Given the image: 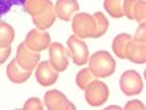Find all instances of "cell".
I'll return each mask as SVG.
<instances>
[{
	"label": "cell",
	"mask_w": 146,
	"mask_h": 110,
	"mask_svg": "<svg viewBox=\"0 0 146 110\" xmlns=\"http://www.w3.org/2000/svg\"><path fill=\"white\" fill-rule=\"evenodd\" d=\"M73 34L80 38H92L95 32V19L89 13H76L72 18Z\"/></svg>",
	"instance_id": "3"
},
{
	"label": "cell",
	"mask_w": 146,
	"mask_h": 110,
	"mask_svg": "<svg viewBox=\"0 0 146 110\" xmlns=\"http://www.w3.org/2000/svg\"><path fill=\"white\" fill-rule=\"evenodd\" d=\"M89 67L88 69L92 72L95 78H106L111 77L116 70V62H114L113 56L108 51H95L92 56H89L88 59Z\"/></svg>",
	"instance_id": "1"
},
{
	"label": "cell",
	"mask_w": 146,
	"mask_h": 110,
	"mask_svg": "<svg viewBox=\"0 0 146 110\" xmlns=\"http://www.w3.org/2000/svg\"><path fill=\"white\" fill-rule=\"evenodd\" d=\"M56 18H57V16H56V11H54V3H49V7L44 10V13H41L40 16L32 18V21H33V26H35L36 29L48 30L52 24H54Z\"/></svg>",
	"instance_id": "13"
},
{
	"label": "cell",
	"mask_w": 146,
	"mask_h": 110,
	"mask_svg": "<svg viewBox=\"0 0 146 110\" xmlns=\"http://www.w3.org/2000/svg\"><path fill=\"white\" fill-rule=\"evenodd\" d=\"M10 56H11V46H8V48H0V64L7 62Z\"/></svg>",
	"instance_id": "27"
},
{
	"label": "cell",
	"mask_w": 146,
	"mask_h": 110,
	"mask_svg": "<svg viewBox=\"0 0 146 110\" xmlns=\"http://www.w3.org/2000/svg\"><path fill=\"white\" fill-rule=\"evenodd\" d=\"M35 78L41 86H51L57 81L59 72L49 64V61H40L35 67Z\"/></svg>",
	"instance_id": "9"
},
{
	"label": "cell",
	"mask_w": 146,
	"mask_h": 110,
	"mask_svg": "<svg viewBox=\"0 0 146 110\" xmlns=\"http://www.w3.org/2000/svg\"><path fill=\"white\" fill-rule=\"evenodd\" d=\"M15 59H16V64H18L21 69L27 70V72H33L35 67L38 66V62H40V53H35V51H32V50H29V48L26 46V43L22 42L18 46V50H16V58Z\"/></svg>",
	"instance_id": "6"
},
{
	"label": "cell",
	"mask_w": 146,
	"mask_h": 110,
	"mask_svg": "<svg viewBox=\"0 0 146 110\" xmlns=\"http://www.w3.org/2000/svg\"><path fill=\"white\" fill-rule=\"evenodd\" d=\"M22 109L24 110H43L44 104H43V101H40L38 97H30V99L26 101V104H24Z\"/></svg>",
	"instance_id": "23"
},
{
	"label": "cell",
	"mask_w": 146,
	"mask_h": 110,
	"mask_svg": "<svg viewBox=\"0 0 146 110\" xmlns=\"http://www.w3.org/2000/svg\"><path fill=\"white\" fill-rule=\"evenodd\" d=\"M7 75H8V78H10V81L19 85V83H26L30 78L32 72H27V70L21 69V67L16 64V59H13L7 67Z\"/></svg>",
	"instance_id": "14"
},
{
	"label": "cell",
	"mask_w": 146,
	"mask_h": 110,
	"mask_svg": "<svg viewBox=\"0 0 146 110\" xmlns=\"http://www.w3.org/2000/svg\"><path fill=\"white\" fill-rule=\"evenodd\" d=\"M48 53H49V64L54 67L57 72H64L68 67V51L62 43L54 42L48 46Z\"/></svg>",
	"instance_id": "7"
},
{
	"label": "cell",
	"mask_w": 146,
	"mask_h": 110,
	"mask_svg": "<svg viewBox=\"0 0 146 110\" xmlns=\"http://www.w3.org/2000/svg\"><path fill=\"white\" fill-rule=\"evenodd\" d=\"M80 3L76 0H57L54 3L56 16L62 21H72V18L78 13Z\"/></svg>",
	"instance_id": "11"
},
{
	"label": "cell",
	"mask_w": 146,
	"mask_h": 110,
	"mask_svg": "<svg viewBox=\"0 0 146 110\" xmlns=\"http://www.w3.org/2000/svg\"><path fill=\"white\" fill-rule=\"evenodd\" d=\"M84 97H86V102L91 107H100L108 101L110 89L100 78H94L84 88Z\"/></svg>",
	"instance_id": "2"
},
{
	"label": "cell",
	"mask_w": 146,
	"mask_h": 110,
	"mask_svg": "<svg viewBox=\"0 0 146 110\" xmlns=\"http://www.w3.org/2000/svg\"><path fill=\"white\" fill-rule=\"evenodd\" d=\"M24 43H26V46L29 50H32L35 53H40V51L48 50V46L51 45V37H49V34L46 30H40L35 27V29H32L27 34Z\"/></svg>",
	"instance_id": "8"
},
{
	"label": "cell",
	"mask_w": 146,
	"mask_h": 110,
	"mask_svg": "<svg viewBox=\"0 0 146 110\" xmlns=\"http://www.w3.org/2000/svg\"><path fill=\"white\" fill-rule=\"evenodd\" d=\"M137 22H145L146 19V2L145 0H138L133 7V18Z\"/></svg>",
	"instance_id": "21"
},
{
	"label": "cell",
	"mask_w": 146,
	"mask_h": 110,
	"mask_svg": "<svg viewBox=\"0 0 146 110\" xmlns=\"http://www.w3.org/2000/svg\"><path fill=\"white\" fill-rule=\"evenodd\" d=\"M67 51H68V56L73 59V62L76 66L88 64V59H89L88 45L84 43L80 37L75 35V34L72 37H68V40H67Z\"/></svg>",
	"instance_id": "5"
},
{
	"label": "cell",
	"mask_w": 146,
	"mask_h": 110,
	"mask_svg": "<svg viewBox=\"0 0 146 110\" xmlns=\"http://www.w3.org/2000/svg\"><path fill=\"white\" fill-rule=\"evenodd\" d=\"M132 40L129 34H119L113 40V51L119 59H125V51H127V45Z\"/></svg>",
	"instance_id": "16"
},
{
	"label": "cell",
	"mask_w": 146,
	"mask_h": 110,
	"mask_svg": "<svg viewBox=\"0 0 146 110\" xmlns=\"http://www.w3.org/2000/svg\"><path fill=\"white\" fill-rule=\"evenodd\" d=\"M49 3H51V0H26L24 8L32 18H35V16H40L41 13H44Z\"/></svg>",
	"instance_id": "15"
},
{
	"label": "cell",
	"mask_w": 146,
	"mask_h": 110,
	"mask_svg": "<svg viewBox=\"0 0 146 110\" xmlns=\"http://www.w3.org/2000/svg\"><path fill=\"white\" fill-rule=\"evenodd\" d=\"M94 78H95V77L92 75V72H91L89 69L80 70V72H78V75H76V85H78V88H80V89H84V88L89 85V81H92Z\"/></svg>",
	"instance_id": "20"
},
{
	"label": "cell",
	"mask_w": 146,
	"mask_h": 110,
	"mask_svg": "<svg viewBox=\"0 0 146 110\" xmlns=\"http://www.w3.org/2000/svg\"><path fill=\"white\" fill-rule=\"evenodd\" d=\"M125 59L132 61L133 64H145L146 62V46L145 43L135 42L132 38L127 45V51H125Z\"/></svg>",
	"instance_id": "12"
},
{
	"label": "cell",
	"mask_w": 146,
	"mask_h": 110,
	"mask_svg": "<svg viewBox=\"0 0 146 110\" xmlns=\"http://www.w3.org/2000/svg\"><path fill=\"white\" fill-rule=\"evenodd\" d=\"M26 0H0V16L8 13L15 5H24Z\"/></svg>",
	"instance_id": "22"
},
{
	"label": "cell",
	"mask_w": 146,
	"mask_h": 110,
	"mask_svg": "<svg viewBox=\"0 0 146 110\" xmlns=\"http://www.w3.org/2000/svg\"><path fill=\"white\" fill-rule=\"evenodd\" d=\"M95 19V32H94V37L92 38H100L102 35H105L106 30H108V19H106V16L103 15V13H100V11H97L95 15H92Z\"/></svg>",
	"instance_id": "18"
},
{
	"label": "cell",
	"mask_w": 146,
	"mask_h": 110,
	"mask_svg": "<svg viewBox=\"0 0 146 110\" xmlns=\"http://www.w3.org/2000/svg\"><path fill=\"white\" fill-rule=\"evenodd\" d=\"M13 40H15V29H13V26H10L8 22L0 21V48L11 46Z\"/></svg>",
	"instance_id": "17"
},
{
	"label": "cell",
	"mask_w": 146,
	"mask_h": 110,
	"mask_svg": "<svg viewBox=\"0 0 146 110\" xmlns=\"http://www.w3.org/2000/svg\"><path fill=\"white\" fill-rule=\"evenodd\" d=\"M122 2L124 0H105L103 7H105L106 13H110V16L113 18H122Z\"/></svg>",
	"instance_id": "19"
},
{
	"label": "cell",
	"mask_w": 146,
	"mask_h": 110,
	"mask_svg": "<svg viewBox=\"0 0 146 110\" xmlns=\"http://www.w3.org/2000/svg\"><path fill=\"white\" fill-rule=\"evenodd\" d=\"M138 0H124L122 2V15L125 16L127 19L133 18V7Z\"/></svg>",
	"instance_id": "24"
},
{
	"label": "cell",
	"mask_w": 146,
	"mask_h": 110,
	"mask_svg": "<svg viewBox=\"0 0 146 110\" xmlns=\"http://www.w3.org/2000/svg\"><path fill=\"white\" fill-rule=\"evenodd\" d=\"M140 26H138V29H137V34H135V37H133V40L135 42H140V43H145V40H146V24L145 22H138Z\"/></svg>",
	"instance_id": "25"
},
{
	"label": "cell",
	"mask_w": 146,
	"mask_h": 110,
	"mask_svg": "<svg viewBox=\"0 0 146 110\" xmlns=\"http://www.w3.org/2000/svg\"><path fill=\"white\" fill-rule=\"evenodd\" d=\"M125 110H145V104L140 102V101H130L124 105Z\"/></svg>",
	"instance_id": "26"
},
{
	"label": "cell",
	"mask_w": 146,
	"mask_h": 110,
	"mask_svg": "<svg viewBox=\"0 0 146 110\" xmlns=\"http://www.w3.org/2000/svg\"><path fill=\"white\" fill-rule=\"evenodd\" d=\"M119 88L125 96H137L143 91V78L137 70H125L119 78Z\"/></svg>",
	"instance_id": "4"
},
{
	"label": "cell",
	"mask_w": 146,
	"mask_h": 110,
	"mask_svg": "<svg viewBox=\"0 0 146 110\" xmlns=\"http://www.w3.org/2000/svg\"><path fill=\"white\" fill-rule=\"evenodd\" d=\"M44 107L48 110H75V104L70 102L60 91L51 89L44 94Z\"/></svg>",
	"instance_id": "10"
}]
</instances>
